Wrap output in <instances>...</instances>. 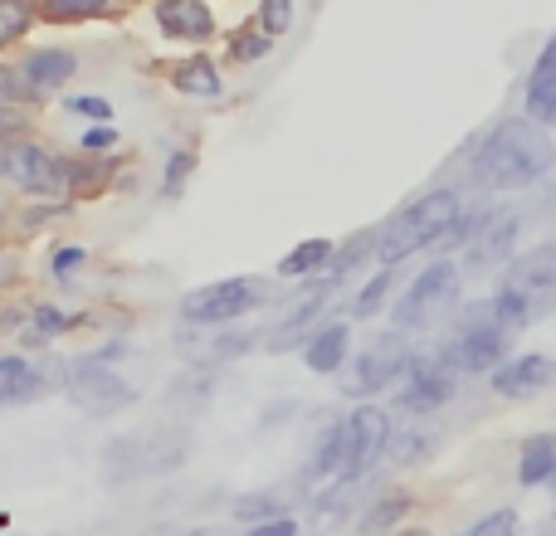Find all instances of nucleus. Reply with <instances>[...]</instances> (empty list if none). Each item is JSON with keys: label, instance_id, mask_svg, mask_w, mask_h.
Instances as JSON below:
<instances>
[{"label": "nucleus", "instance_id": "c9c22d12", "mask_svg": "<svg viewBox=\"0 0 556 536\" xmlns=\"http://www.w3.org/2000/svg\"><path fill=\"white\" fill-rule=\"evenodd\" d=\"M293 20H298V0H260L254 5V25L274 39H283L293 29Z\"/></svg>", "mask_w": 556, "mask_h": 536}, {"label": "nucleus", "instance_id": "49530a36", "mask_svg": "<svg viewBox=\"0 0 556 536\" xmlns=\"http://www.w3.org/2000/svg\"><path fill=\"white\" fill-rule=\"evenodd\" d=\"M391 536H425V532H420V527H405V532H401V527H395Z\"/></svg>", "mask_w": 556, "mask_h": 536}, {"label": "nucleus", "instance_id": "37998d69", "mask_svg": "<svg viewBox=\"0 0 556 536\" xmlns=\"http://www.w3.org/2000/svg\"><path fill=\"white\" fill-rule=\"evenodd\" d=\"M240 536H303L298 518H274V522H260V527H244Z\"/></svg>", "mask_w": 556, "mask_h": 536}, {"label": "nucleus", "instance_id": "79ce46f5", "mask_svg": "<svg viewBox=\"0 0 556 536\" xmlns=\"http://www.w3.org/2000/svg\"><path fill=\"white\" fill-rule=\"evenodd\" d=\"M29 322V303H20V297H5L0 303V336H20Z\"/></svg>", "mask_w": 556, "mask_h": 536}, {"label": "nucleus", "instance_id": "9b49d317", "mask_svg": "<svg viewBox=\"0 0 556 536\" xmlns=\"http://www.w3.org/2000/svg\"><path fill=\"white\" fill-rule=\"evenodd\" d=\"M391 410L376 400H352V410L342 414V469L337 483H362L376 463L386 459V444H391Z\"/></svg>", "mask_w": 556, "mask_h": 536}, {"label": "nucleus", "instance_id": "a211bd4d", "mask_svg": "<svg viewBox=\"0 0 556 536\" xmlns=\"http://www.w3.org/2000/svg\"><path fill=\"white\" fill-rule=\"evenodd\" d=\"M352 346H356V322L352 317H337V312H327L323 322L313 327V336H307L303 346H298V356H303V371H313V375H337L346 366V356H352Z\"/></svg>", "mask_w": 556, "mask_h": 536}, {"label": "nucleus", "instance_id": "f8f14e48", "mask_svg": "<svg viewBox=\"0 0 556 536\" xmlns=\"http://www.w3.org/2000/svg\"><path fill=\"white\" fill-rule=\"evenodd\" d=\"M498 288L513 297H522L532 327L547 322L556 312V240H542L538 250L513 254V259L498 268Z\"/></svg>", "mask_w": 556, "mask_h": 536}, {"label": "nucleus", "instance_id": "412c9836", "mask_svg": "<svg viewBox=\"0 0 556 536\" xmlns=\"http://www.w3.org/2000/svg\"><path fill=\"white\" fill-rule=\"evenodd\" d=\"M84 327H88V312H74V307H64V303L39 297V303H29V322H25V332H20V346H25V352H49L54 342H64L68 332H84Z\"/></svg>", "mask_w": 556, "mask_h": 536}, {"label": "nucleus", "instance_id": "7ed1b4c3", "mask_svg": "<svg viewBox=\"0 0 556 536\" xmlns=\"http://www.w3.org/2000/svg\"><path fill=\"white\" fill-rule=\"evenodd\" d=\"M444 346H450L454 366L464 375H483L489 381L518 352V332L493 317V297H473V303H459L444 317Z\"/></svg>", "mask_w": 556, "mask_h": 536}, {"label": "nucleus", "instance_id": "09e8293b", "mask_svg": "<svg viewBox=\"0 0 556 536\" xmlns=\"http://www.w3.org/2000/svg\"><path fill=\"white\" fill-rule=\"evenodd\" d=\"M552 532H556V508H552Z\"/></svg>", "mask_w": 556, "mask_h": 536}, {"label": "nucleus", "instance_id": "5701e85b", "mask_svg": "<svg viewBox=\"0 0 556 536\" xmlns=\"http://www.w3.org/2000/svg\"><path fill=\"white\" fill-rule=\"evenodd\" d=\"M415 508H420V498H415L410 488H386V493H376V498L362 508V518H356V536H386V532L405 527Z\"/></svg>", "mask_w": 556, "mask_h": 536}, {"label": "nucleus", "instance_id": "ddd939ff", "mask_svg": "<svg viewBox=\"0 0 556 536\" xmlns=\"http://www.w3.org/2000/svg\"><path fill=\"white\" fill-rule=\"evenodd\" d=\"M59 371H64V356L35 361V356H25V352H0V410L45 400L59 385Z\"/></svg>", "mask_w": 556, "mask_h": 536}, {"label": "nucleus", "instance_id": "e433bc0d", "mask_svg": "<svg viewBox=\"0 0 556 536\" xmlns=\"http://www.w3.org/2000/svg\"><path fill=\"white\" fill-rule=\"evenodd\" d=\"M454 536H522V518H518V508H493Z\"/></svg>", "mask_w": 556, "mask_h": 536}, {"label": "nucleus", "instance_id": "a878e982", "mask_svg": "<svg viewBox=\"0 0 556 536\" xmlns=\"http://www.w3.org/2000/svg\"><path fill=\"white\" fill-rule=\"evenodd\" d=\"M395 278H401V268L376 264L371 273L362 278V288H352L346 317H352V322H371V317H386V307H391V297H395Z\"/></svg>", "mask_w": 556, "mask_h": 536}, {"label": "nucleus", "instance_id": "72a5a7b5", "mask_svg": "<svg viewBox=\"0 0 556 536\" xmlns=\"http://www.w3.org/2000/svg\"><path fill=\"white\" fill-rule=\"evenodd\" d=\"M88 264H93V254H88V244H54L49 250V283H59V288H68V283H78V278L88 273Z\"/></svg>", "mask_w": 556, "mask_h": 536}, {"label": "nucleus", "instance_id": "423d86ee", "mask_svg": "<svg viewBox=\"0 0 556 536\" xmlns=\"http://www.w3.org/2000/svg\"><path fill=\"white\" fill-rule=\"evenodd\" d=\"M0 186L25 201H68V152L20 132L0 142Z\"/></svg>", "mask_w": 556, "mask_h": 536}, {"label": "nucleus", "instance_id": "aec40b11", "mask_svg": "<svg viewBox=\"0 0 556 536\" xmlns=\"http://www.w3.org/2000/svg\"><path fill=\"white\" fill-rule=\"evenodd\" d=\"M444 430L434 414H401V424H391V444H386V459L391 469H420L440 454Z\"/></svg>", "mask_w": 556, "mask_h": 536}, {"label": "nucleus", "instance_id": "7c9ffc66", "mask_svg": "<svg viewBox=\"0 0 556 536\" xmlns=\"http://www.w3.org/2000/svg\"><path fill=\"white\" fill-rule=\"evenodd\" d=\"M274 49H278V39L264 35V29L254 25V15H250L244 25L230 29V49H225V59H230V64H240V68H250V64H260V59H269Z\"/></svg>", "mask_w": 556, "mask_h": 536}, {"label": "nucleus", "instance_id": "a18cd8bd", "mask_svg": "<svg viewBox=\"0 0 556 536\" xmlns=\"http://www.w3.org/2000/svg\"><path fill=\"white\" fill-rule=\"evenodd\" d=\"M5 225H10V205L0 201V234H5Z\"/></svg>", "mask_w": 556, "mask_h": 536}, {"label": "nucleus", "instance_id": "39448f33", "mask_svg": "<svg viewBox=\"0 0 556 536\" xmlns=\"http://www.w3.org/2000/svg\"><path fill=\"white\" fill-rule=\"evenodd\" d=\"M274 303L269 278L260 273H235V278H215V283H201L176 303V322L195 327V332H220V327H240L250 322L260 307Z\"/></svg>", "mask_w": 556, "mask_h": 536}, {"label": "nucleus", "instance_id": "473e14b6", "mask_svg": "<svg viewBox=\"0 0 556 536\" xmlns=\"http://www.w3.org/2000/svg\"><path fill=\"white\" fill-rule=\"evenodd\" d=\"M230 518L244 522V527H260V522L293 518V512H288V502L278 498V493H240V498L230 502Z\"/></svg>", "mask_w": 556, "mask_h": 536}, {"label": "nucleus", "instance_id": "c85d7f7f", "mask_svg": "<svg viewBox=\"0 0 556 536\" xmlns=\"http://www.w3.org/2000/svg\"><path fill=\"white\" fill-rule=\"evenodd\" d=\"M366 264H376V230H362V234H346V240H337L332 264H327V278H332L337 288H346Z\"/></svg>", "mask_w": 556, "mask_h": 536}, {"label": "nucleus", "instance_id": "de8ad7c7", "mask_svg": "<svg viewBox=\"0 0 556 536\" xmlns=\"http://www.w3.org/2000/svg\"><path fill=\"white\" fill-rule=\"evenodd\" d=\"M186 536H220L215 527H195V532H186Z\"/></svg>", "mask_w": 556, "mask_h": 536}, {"label": "nucleus", "instance_id": "6e6552de", "mask_svg": "<svg viewBox=\"0 0 556 536\" xmlns=\"http://www.w3.org/2000/svg\"><path fill=\"white\" fill-rule=\"evenodd\" d=\"M410 346H415V336L395 332V327L366 336L362 346H352V356H346L342 371L332 375L337 395H346V400H376V395L395 391L405 361H410Z\"/></svg>", "mask_w": 556, "mask_h": 536}, {"label": "nucleus", "instance_id": "c756f323", "mask_svg": "<svg viewBox=\"0 0 556 536\" xmlns=\"http://www.w3.org/2000/svg\"><path fill=\"white\" fill-rule=\"evenodd\" d=\"M35 25H39L35 0H0V59L25 44L35 35Z\"/></svg>", "mask_w": 556, "mask_h": 536}, {"label": "nucleus", "instance_id": "6ab92c4d", "mask_svg": "<svg viewBox=\"0 0 556 536\" xmlns=\"http://www.w3.org/2000/svg\"><path fill=\"white\" fill-rule=\"evenodd\" d=\"M162 78H166L172 93L191 98V103H220L225 98V74H220V64H215L205 49H191V54L162 64Z\"/></svg>", "mask_w": 556, "mask_h": 536}, {"label": "nucleus", "instance_id": "ea45409f", "mask_svg": "<svg viewBox=\"0 0 556 536\" xmlns=\"http://www.w3.org/2000/svg\"><path fill=\"white\" fill-rule=\"evenodd\" d=\"M64 107L74 117H84V123H113V103L103 93H68Z\"/></svg>", "mask_w": 556, "mask_h": 536}, {"label": "nucleus", "instance_id": "9d476101", "mask_svg": "<svg viewBox=\"0 0 556 536\" xmlns=\"http://www.w3.org/2000/svg\"><path fill=\"white\" fill-rule=\"evenodd\" d=\"M59 391L74 400V410L93 414V420H113V414L132 410L142 400L132 381H127L117 366H103L93 356H64V371H59Z\"/></svg>", "mask_w": 556, "mask_h": 536}, {"label": "nucleus", "instance_id": "20e7f679", "mask_svg": "<svg viewBox=\"0 0 556 536\" xmlns=\"http://www.w3.org/2000/svg\"><path fill=\"white\" fill-rule=\"evenodd\" d=\"M459 293H464V268L459 259H430L401 293L391 297L386 317H391L395 332L405 336H425L434 327H444V317L459 307Z\"/></svg>", "mask_w": 556, "mask_h": 536}, {"label": "nucleus", "instance_id": "2f4dec72", "mask_svg": "<svg viewBox=\"0 0 556 536\" xmlns=\"http://www.w3.org/2000/svg\"><path fill=\"white\" fill-rule=\"evenodd\" d=\"M195 171H201V152H195V146H172L166 162H162V181H156L162 201H181Z\"/></svg>", "mask_w": 556, "mask_h": 536}, {"label": "nucleus", "instance_id": "1a4fd4ad", "mask_svg": "<svg viewBox=\"0 0 556 536\" xmlns=\"http://www.w3.org/2000/svg\"><path fill=\"white\" fill-rule=\"evenodd\" d=\"M464 371L454 366L450 346H410L401 381H395V414H444L459 400Z\"/></svg>", "mask_w": 556, "mask_h": 536}, {"label": "nucleus", "instance_id": "0eeeda50", "mask_svg": "<svg viewBox=\"0 0 556 536\" xmlns=\"http://www.w3.org/2000/svg\"><path fill=\"white\" fill-rule=\"evenodd\" d=\"M191 459L186 430H132L103 444V478L108 483H142L156 473H176Z\"/></svg>", "mask_w": 556, "mask_h": 536}, {"label": "nucleus", "instance_id": "8fccbe9b", "mask_svg": "<svg viewBox=\"0 0 556 536\" xmlns=\"http://www.w3.org/2000/svg\"><path fill=\"white\" fill-rule=\"evenodd\" d=\"M552 488H556V483H552Z\"/></svg>", "mask_w": 556, "mask_h": 536}, {"label": "nucleus", "instance_id": "58836bf2", "mask_svg": "<svg viewBox=\"0 0 556 536\" xmlns=\"http://www.w3.org/2000/svg\"><path fill=\"white\" fill-rule=\"evenodd\" d=\"M123 146V127L117 123H88L84 132H78V152H88V156H108V152H117Z\"/></svg>", "mask_w": 556, "mask_h": 536}, {"label": "nucleus", "instance_id": "f257e3e1", "mask_svg": "<svg viewBox=\"0 0 556 536\" xmlns=\"http://www.w3.org/2000/svg\"><path fill=\"white\" fill-rule=\"evenodd\" d=\"M556 171V137L532 117H503L473 142L464 162V181L479 195H518L532 191Z\"/></svg>", "mask_w": 556, "mask_h": 536}, {"label": "nucleus", "instance_id": "c03bdc74", "mask_svg": "<svg viewBox=\"0 0 556 536\" xmlns=\"http://www.w3.org/2000/svg\"><path fill=\"white\" fill-rule=\"evenodd\" d=\"M556 74V29L547 35V44L538 49V59H532V74L528 78H552Z\"/></svg>", "mask_w": 556, "mask_h": 536}, {"label": "nucleus", "instance_id": "4c0bfd02", "mask_svg": "<svg viewBox=\"0 0 556 536\" xmlns=\"http://www.w3.org/2000/svg\"><path fill=\"white\" fill-rule=\"evenodd\" d=\"M0 107H29V113H39V107H45V98L29 93V88L20 84L15 64H5V59H0Z\"/></svg>", "mask_w": 556, "mask_h": 536}, {"label": "nucleus", "instance_id": "a19ab883", "mask_svg": "<svg viewBox=\"0 0 556 536\" xmlns=\"http://www.w3.org/2000/svg\"><path fill=\"white\" fill-rule=\"evenodd\" d=\"M20 283H25V250H20V240L15 244L0 240V288H20Z\"/></svg>", "mask_w": 556, "mask_h": 536}, {"label": "nucleus", "instance_id": "b1692460", "mask_svg": "<svg viewBox=\"0 0 556 536\" xmlns=\"http://www.w3.org/2000/svg\"><path fill=\"white\" fill-rule=\"evenodd\" d=\"M489 215H493V201H483V195H479V201H464V210L450 220V230L434 240L430 259H459V254L479 240V230L489 225Z\"/></svg>", "mask_w": 556, "mask_h": 536}, {"label": "nucleus", "instance_id": "393cba45", "mask_svg": "<svg viewBox=\"0 0 556 536\" xmlns=\"http://www.w3.org/2000/svg\"><path fill=\"white\" fill-rule=\"evenodd\" d=\"M518 483L522 488H552L556 483V434L538 430L518 444Z\"/></svg>", "mask_w": 556, "mask_h": 536}, {"label": "nucleus", "instance_id": "4be33fe9", "mask_svg": "<svg viewBox=\"0 0 556 536\" xmlns=\"http://www.w3.org/2000/svg\"><path fill=\"white\" fill-rule=\"evenodd\" d=\"M117 176H123V162H117L113 152L108 156H88V152H74L68 156V201H98V195H108L117 186Z\"/></svg>", "mask_w": 556, "mask_h": 536}, {"label": "nucleus", "instance_id": "dca6fc26", "mask_svg": "<svg viewBox=\"0 0 556 536\" xmlns=\"http://www.w3.org/2000/svg\"><path fill=\"white\" fill-rule=\"evenodd\" d=\"M152 25L162 39L172 44H211L220 35V15H215V0H152Z\"/></svg>", "mask_w": 556, "mask_h": 536}, {"label": "nucleus", "instance_id": "f3484780", "mask_svg": "<svg viewBox=\"0 0 556 536\" xmlns=\"http://www.w3.org/2000/svg\"><path fill=\"white\" fill-rule=\"evenodd\" d=\"M556 385V356L552 352H513L498 371L489 375V391L498 400H538Z\"/></svg>", "mask_w": 556, "mask_h": 536}, {"label": "nucleus", "instance_id": "f704fd0d", "mask_svg": "<svg viewBox=\"0 0 556 536\" xmlns=\"http://www.w3.org/2000/svg\"><path fill=\"white\" fill-rule=\"evenodd\" d=\"M522 117H532V123H542L547 132H556V74L528 78V88H522Z\"/></svg>", "mask_w": 556, "mask_h": 536}, {"label": "nucleus", "instance_id": "bb28decb", "mask_svg": "<svg viewBox=\"0 0 556 536\" xmlns=\"http://www.w3.org/2000/svg\"><path fill=\"white\" fill-rule=\"evenodd\" d=\"M39 25H98L123 10V0H35Z\"/></svg>", "mask_w": 556, "mask_h": 536}, {"label": "nucleus", "instance_id": "2eb2a0df", "mask_svg": "<svg viewBox=\"0 0 556 536\" xmlns=\"http://www.w3.org/2000/svg\"><path fill=\"white\" fill-rule=\"evenodd\" d=\"M78 68H84V54H78V49H64V44H29L25 54L15 59L20 84H25L29 93H39L45 103L74 84Z\"/></svg>", "mask_w": 556, "mask_h": 536}, {"label": "nucleus", "instance_id": "f03ea898", "mask_svg": "<svg viewBox=\"0 0 556 536\" xmlns=\"http://www.w3.org/2000/svg\"><path fill=\"white\" fill-rule=\"evenodd\" d=\"M464 201H469L464 186H430L425 195L405 201L401 210L376 225V264L401 268V264L420 259V254H430L434 240H440L454 215L464 210Z\"/></svg>", "mask_w": 556, "mask_h": 536}, {"label": "nucleus", "instance_id": "4468645a", "mask_svg": "<svg viewBox=\"0 0 556 536\" xmlns=\"http://www.w3.org/2000/svg\"><path fill=\"white\" fill-rule=\"evenodd\" d=\"M518 240H522V210L493 205V215L479 230V240L459 254V268L464 273H498V268L518 254Z\"/></svg>", "mask_w": 556, "mask_h": 536}, {"label": "nucleus", "instance_id": "cd10ccee", "mask_svg": "<svg viewBox=\"0 0 556 536\" xmlns=\"http://www.w3.org/2000/svg\"><path fill=\"white\" fill-rule=\"evenodd\" d=\"M332 250H337V240H303V244H293V250L278 259V278L283 283H303V278H323L327 273V264H332Z\"/></svg>", "mask_w": 556, "mask_h": 536}]
</instances>
